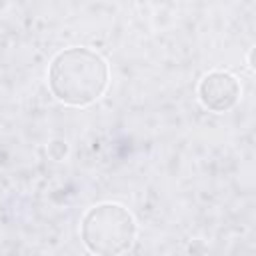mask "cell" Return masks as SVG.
I'll list each match as a JSON object with an SVG mask.
<instances>
[{
    "label": "cell",
    "instance_id": "obj_1",
    "mask_svg": "<svg viewBox=\"0 0 256 256\" xmlns=\"http://www.w3.org/2000/svg\"><path fill=\"white\" fill-rule=\"evenodd\" d=\"M108 80V62L84 46L58 52L48 68V88L52 96L76 108L96 102L106 92Z\"/></svg>",
    "mask_w": 256,
    "mask_h": 256
},
{
    "label": "cell",
    "instance_id": "obj_3",
    "mask_svg": "<svg viewBox=\"0 0 256 256\" xmlns=\"http://www.w3.org/2000/svg\"><path fill=\"white\" fill-rule=\"evenodd\" d=\"M240 82L234 74L224 70L208 72L198 84V98L204 108L212 112H228L240 100Z\"/></svg>",
    "mask_w": 256,
    "mask_h": 256
},
{
    "label": "cell",
    "instance_id": "obj_2",
    "mask_svg": "<svg viewBox=\"0 0 256 256\" xmlns=\"http://www.w3.org/2000/svg\"><path fill=\"white\" fill-rule=\"evenodd\" d=\"M80 236L88 252L96 256H122L134 244L136 222L122 204L104 202L84 214Z\"/></svg>",
    "mask_w": 256,
    "mask_h": 256
},
{
    "label": "cell",
    "instance_id": "obj_4",
    "mask_svg": "<svg viewBox=\"0 0 256 256\" xmlns=\"http://www.w3.org/2000/svg\"><path fill=\"white\" fill-rule=\"evenodd\" d=\"M66 152H68V146H66L64 140H54V142L48 146V154H50L54 160H62V158L66 156Z\"/></svg>",
    "mask_w": 256,
    "mask_h": 256
}]
</instances>
